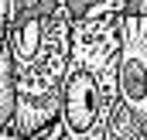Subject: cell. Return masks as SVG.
Returning <instances> with one entry per match:
<instances>
[{"mask_svg": "<svg viewBox=\"0 0 147 140\" xmlns=\"http://www.w3.org/2000/svg\"><path fill=\"white\" fill-rule=\"evenodd\" d=\"M89 140H103V137H89Z\"/></svg>", "mask_w": 147, "mask_h": 140, "instance_id": "3", "label": "cell"}, {"mask_svg": "<svg viewBox=\"0 0 147 140\" xmlns=\"http://www.w3.org/2000/svg\"><path fill=\"white\" fill-rule=\"evenodd\" d=\"M116 38V92L103 140H147V10H120Z\"/></svg>", "mask_w": 147, "mask_h": 140, "instance_id": "1", "label": "cell"}, {"mask_svg": "<svg viewBox=\"0 0 147 140\" xmlns=\"http://www.w3.org/2000/svg\"><path fill=\"white\" fill-rule=\"evenodd\" d=\"M0 140H21V133H17V130H14V127H7V130H3V133H0Z\"/></svg>", "mask_w": 147, "mask_h": 140, "instance_id": "2", "label": "cell"}]
</instances>
